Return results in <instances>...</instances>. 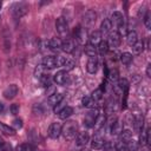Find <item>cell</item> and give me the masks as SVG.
Listing matches in <instances>:
<instances>
[{"instance_id": "cell-52", "label": "cell", "mask_w": 151, "mask_h": 151, "mask_svg": "<svg viewBox=\"0 0 151 151\" xmlns=\"http://www.w3.org/2000/svg\"><path fill=\"white\" fill-rule=\"evenodd\" d=\"M1 5H2V4H1V1H0V8H1Z\"/></svg>"}, {"instance_id": "cell-15", "label": "cell", "mask_w": 151, "mask_h": 151, "mask_svg": "<svg viewBox=\"0 0 151 151\" xmlns=\"http://www.w3.org/2000/svg\"><path fill=\"white\" fill-rule=\"evenodd\" d=\"M76 137H77V138H76V143H77L78 146H85V145L90 142V136H88V133H87L86 131L79 132Z\"/></svg>"}, {"instance_id": "cell-44", "label": "cell", "mask_w": 151, "mask_h": 151, "mask_svg": "<svg viewBox=\"0 0 151 151\" xmlns=\"http://www.w3.org/2000/svg\"><path fill=\"white\" fill-rule=\"evenodd\" d=\"M17 151H28V147L26 144H20L17 146Z\"/></svg>"}, {"instance_id": "cell-30", "label": "cell", "mask_w": 151, "mask_h": 151, "mask_svg": "<svg viewBox=\"0 0 151 151\" xmlns=\"http://www.w3.org/2000/svg\"><path fill=\"white\" fill-rule=\"evenodd\" d=\"M116 106H117L116 100H113V99L111 98V99L107 101V104H106V109H105L106 114H107V116H112V114L116 112Z\"/></svg>"}, {"instance_id": "cell-45", "label": "cell", "mask_w": 151, "mask_h": 151, "mask_svg": "<svg viewBox=\"0 0 151 151\" xmlns=\"http://www.w3.org/2000/svg\"><path fill=\"white\" fill-rule=\"evenodd\" d=\"M145 13H146V9L143 7V8H140V9L138 11V17H139V18H143V17L145 15Z\"/></svg>"}, {"instance_id": "cell-14", "label": "cell", "mask_w": 151, "mask_h": 151, "mask_svg": "<svg viewBox=\"0 0 151 151\" xmlns=\"http://www.w3.org/2000/svg\"><path fill=\"white\" fill-rule=\"evenodd\" d=\"M18 86L15 85V84H11V85H8L5 90H4V92H2V94H4V97L6 98V99H13L17 94H18Z\"/></svg>"}, {"instance_id": "cell-12", "label": "cell", "mask_w": 151, "mask_h": 151, "mask_svg": "<svg viewBox=\"0 0 151 151\" xmlns=\"http://www.w3.org/2000/svg\"><path fill=\"white\" fill-rule=\"evenodd\" d=\"M67 78H68L67 72H66L65 70H60V71H58V72L53 76V81H54L57 85H64V84H66Z\"/></svg>"}, {"instance_id": "cell-48", "label": "cell", "mask_w": 151, "mask_h": 151, "mask_svg": "<svg viewBox=\"0 0 151 151\" xmlns=\"http://www.w3.org/2000/svg\"><path fill=\"white\" fill-rule=\"evenodd\" d=\"M4 110H5V105H4L2 103H0V113H2Z\"/></svg>"}, {"instance_id": "cell-27", "label": "cell", "mask_w": 151, "mask_h": 151, "mask_svg": "<svg viewBox=\"0 0 151 151\" xmlns=\"http://www.w3.org/2000/svg\"><path fill=\"white\" fill-rule=\"evenodd\" d=\"M32 111H33V113H34L35 116H44V114L46 113V109H45V106H44L41 103L34 104L33 107H32Z\"/></svg>"}, {"instance_id": "cell-3", "label": "cell", "mask_w": 151, "mask_h": 151, "mask_svg": "<svg viewBox=\"0 0 151 151\" xmlns=\"http://www.w3.org/2000/svg\"><path fill=\"white\" fill-rule=\"evenodd\" d=\"M73 38H74V40L79 45H86V41L88 40L86 29L83 26H80V25L74 27V29H73Z\"/></svg>"}, {"instance_id": "cell-49", "label": "cell", "mask_w": 151, "mask_h": 151, "mask_svg": "<svg viewBox=\"0 0 151 151\" xmlns=\"http://www.w3.org/2000/svg\"><path fill=\"white\" fill-rule=\"evenodd\" d=\"M4 143H5V140H4V139H2L1 137H0V146H1V145H2Z\"/></svg>"}, {"instance_id": "cell-31", "label": "cell", "mask_w": 151, "mask_h": 151, "mask_svg": "<svg viewBox=\"0 0 151 151\" xmlns=\"http://www.w3.org/2000/svg\"><path fill=\"white\" fill-rule=\"evenodd\" d=\"M96 48H97V51H98V53H99L100 55L106 54V53H107V51H109L107 41H106V40H101V41L98 44V47H96Z\"/></svg>"}, {"instance_id": "cell-51", "label": "cell", "mask_w": 151, "mask_h": 151, "mask_svg": "<svg viewBox=\"0 0 151 151\" xmlns=\"http://www.w3.org/2000/svg\"><path fill=\"white\" fill-rule=\"evenodd\" d=\"M81 151H91V150H88V149H83Z\"/></svg>"}, {"instance_id": "cell-22", "label": "cell", "mask_w": 151, "mask_h": 151, "mask_svg": "<svg viewBox=\"0 0 151 151\" xmlns=\"http://www.w3.org/2000/svg\"><path fill=\"white\" fill-rule=\"evenodd\" d=\"M86 70L88 73L91 74H94L98 70V61H97V58H90L87 60V64H86Z\"/></svg>"}, {"instance_id": "cell-20", "label": "cell", "mask_w": 151, "mask_h": 151, "mask_svg": "<svg viewBox=\"0 0 151 151\" xmlns=\"http://www.w3.org/2000/svg\"><path fill=\"white\" fill-rule=\"evenodd\" d=\"M101 34H100V32L99 31H93L91 34H90V37H88V44L90 45H92V46H98V44L101 41Z\"/></svg>"}, {"instance_id": "cell-35", "label": "cell", "mask_w": 151, "mask_h": 151, "mask_svg": "<svg viewBox=\"0 0 151 151\" xmlns=\"http://www.w3.org/2000/svg\"><path fill=\"white\" fill-rule=\"evenodd\" d=\"M40 84H41V86H44V87H48V86H51V77H50V74H44L40 79Z\"/></svg>"}, {"instance_id": "cell-42", "label": "cell", "mask_w": 151, "mask_h": 151, "mask_svg": "<svg viewBox=\"0 0 151 151\" xmlns=\"http://www.w3.org/2000/svg\"><path fill=\"white\" fill-rule=\"evenodd\" d=\"M9 110H11V113L12 114H18L19 113V105L18 104H12L11 107H9Z\"/></svg>"}, {"instance_id": "cell-18", "label": "cell", "mask_w": 151, "mask_h": 151, "mask_svg": "<svg viewBox=\"0 0 151 151\" xmlns=\"http://www.w3.org/2000/svg\"><path fill=\"white\" fill-rule=\"evenodd\" d=\"M110 20H111V22H112L113 25H116L117 27H119V26H122V25L125 24L123 13H120V12H118V11H114V12L112 13V19H110Z\"/></svg>"}, {"instance_id": "cell-9", "label": "cell", "mask_w": 151, "mask_h": 151, "mask_svg": "<svg viewBox=\"0 0 151 151\" xmlns=\"http://www.w3.org/2000/svg\"><path fill=\"white\" fill-rule=\"evenodd\" d=\"M47 134L52 139H57L61 134V125L59 123H52L47 130Z\"/></svg>"}, {"instance_id": "cell-41", "label": "cell", "mask_w": 151, "mask_h": 151, "mask_svg": "<svg viewBox=\"0 0 151 151\" xmlns=\"http://www.w3.org/2000/svg\"><path fill=\"white\" fill-rule=\"evenodd\" d=\"M12 127H13L14 130L21 129V127H22V120H21L20 118H15V119L12 122Z\"/></svg>"}, {"instance_id": "cell-47", "label": "cell", "mask_w": 151, "mask_h": 151, "mask_svg": "<svg viewBox=\"0 0 151 151\" xmlns=\"http://www.w3.org/2000/svg\"><path fill=\"white\" fill-rule=\"evenodd\" d=\"M104 72H105V76L107 77V74H109V68H107V66L104 64Z\"/></svg>"}, {"instance_id": "cell-38", "label": "cell", "mask_w": 151, "mask_h": 151, "mask_svg": "<svg viewBox=\"0 0 151 151\" xmlns=\"http://www.w3.org/2000/svg\"><path fill=\"white\" fill-rule=\"evenodd\" d=\"M66 104H67V101H66V99L64 98V99H63V100H60L55 106H53V111H54L55 113H59V112H60L65 106H67Z\"/></svg>"}, {"instance_id": "cell-40", "label": "cell", "mask_w": 151, "mask_h": 151, "mask_svg": "<svg viewBox=\"0 0 151 151\" xmlns=\"http://www.w3.org/2000/svg\"><path fill=\"white\" fill-rule=\"evenodd\" d=\"M143 20H144V25L147 29H151V19H150V13L146 11L145 15L143 17Z\"/></svg>"}, {"instance_id": "cell-26", "label": "cell", "mask_w": 151, "mask_h": 151, "mask_svg": "<svg viewBox=\"0 0 151 151\" xmlns=\"http://www.w3.org/2000/svg\"><path fill=\"white\" fill-rule=\"evenodd\" d=\"M84 52L85 54L88 57V58H97V48L90 44H86L85 45V48H84Z\"/></svg>"}, {"instance_id": "cell-37", "label": "cell", "mask_w": 151, "mask_h": 151, "mask_svg": "<svg viewBox=\"0 0 151 151\" xmlns=\"http://www.w3.org/2000/svg\"><path fill=\"white\" fill-rule=\"evenodd\" d=\"M103 93H104V91H101L100 88H97V90H94V91L92 92V94H91V98L98 103V101L101 99V97H103Z\"/></svg>"}, {"instance_id": "cell-43", "label": "cell", "mask_w": 151, "mask_h": 151, "mask_svg": "<svg viewBox=\"0 0 151 151\" xmlns=\"http://www.w3.org/2000/svg\"><path fill=\"white\" fill-rule=\"evenodd\" d=\"M0 151H12V146H11V144H8V143H4L1 146H0Z\"/></svg>"}, {"instance_id": "cell-46", "label": "cell", "mask_w": 151, "mask_h": 151, "mask_svg": "<svg viewBox=\"0 0 151 151\" xmlns=\"http://www.w3.org/2000/svg\"><path fill=\"white\" fill-rule=\"evenodd\" d=\"M146 76H147L149 78L151 77V65H150V64H149L147 67H146Z\"/></svg>"}, {"instance_id": "cell-36", "label": "cell", "mask_w": 151, "mask_h": 151, "mask_svg": "<svg viewBox=\"0 0 151 151\" xmlns=\"http://www.w3.org/2000/svg\"><path fill=\"white\" fill-rule=\"evenodd\" d=\"M107 77H109V79H110L111 81H114V83H117V81H118V79H119V73H118V71H117L116 68H113V70L109 71V74H107Z\"/></svg>"}, {"instance_id": "cell-24", "label": "cell", "mask_w": 151, "mask_h": 151, "mask_svg": "<svg viewBox=\"0 0 151 151\" xmlns=\"http://www.w3.org/2000/svg\"><path fill=\"white\" fill-rule=\"evenodd\" d=\"M138 41V34L134 29H129L126 33V42L130 46H133L136 42Z\"/></svg>"}, {"instance_id": "cell-21", "label": "cell", "mask_w": 151, "mask_h": 151, "mask_svg": "<svg viewBox=\"0 0 151 151\" xmlns=\"http://www.w3.org/2000/svg\"><path fill=\"white\" fill-rule=\"evenodd\" d=\"M111 29H112V22H111V20L110 19H104V21L100 25V29H99L101 37L109 34L111 32Z\"/></svg>"}, {"instance_id": "cell-2", "label": "cell", "mask_w": 151, "mask_h": 151, "mask_svg": "<svg viewBox=\"0 0 151 151\" xmlns=\"http://www.w3.org/2000/svg\"><path fill=\"white\" fill-rule=\"evenodd\" d=\"M11 14L14 18H21L28 12V4L25 1H19V2H13L9 7Z\"/></svg>"}, {"instance_id": "cell-25", "label": "cell", "mask_w": 151, "mask_h": 151, "mask_svg": "<svg viewBox=\"0 0 151 151\" xmlns=\"http://www.w3.org/2000/svg\"><path fill=\"white\" fill-rule=\"evenodd\" d=\"M65 97H64V94L63 93H59V92H55V93H53V94H51V96H48V104L51 105V106H55L60 100H63Z\"/></svg>"}, {"instance_id": "cell-33", "label": "cell", "mask_w": 151, "mask_h": 151, "mask_svg": "<svg viewBox=\"0 0 151 151\" xmlns=\"http://www.w3.org/2000/svg\"><path fill=\"white\" fill-rule=\"evenodd\" d=\"M132 59H133V57L130 52H124V53L120 54V61L124 65H130L132 63Z\"/></svg>"}, {"instance_id": "cell-19", "label": "cell", "mask_w": 151, "mask_h": 151, "mask_svg": "<svg viewBox=\"0 0 151 151\" xmlns=\"http://www.w3.org/2000/svg\"><path fill=\"white\" fill-rule=\"evenodd\" d=\"M134 131L136 132H143V126H144V117L142 114H137L133 118V123H132Z\"/></svg>"}, {"instance_id": "cell-10", "label": "cell", "mask_w": 151, "mask_h": 151, "mask_svg": "<svg viewBox=\"0 0 151 151\" xmlns=\"http://www.w3.org/2000/svg\"><path fill=\"white\" fill-rule=\"evenodd\" d=\"M41 65H42L46 70H53V68H55V67L58 66V59H57V57H54V55H47V57H45V58L42 59Z\"/></svg>"}, {"instance_id": "cell-5", "label": "cell", "mask_w": 151, "mask_h": 151, "mask_svg": "<svg viewBox=\"0 0 151 151\" xmlns=\"http://www.w3.org/2000/svg\"><path fill=\"white\" fill-rule=\"evenodd\" d=\"M98 114H99V110H98V107H97V109H92V110H90V111L85 114V117H84V126L87 127V129L93 127L94 122H96V118L98 117Z\"/></svg>"}, {"instance_id": "cell-39", "label": "cell", "mask_w": 151, "mask_h": 151, "mask_svg": "<svg viewBox=\"0 0 151 151\" xmlns=\"http://www.w3.org/2000/svg\"><path fill=\"white\" fill-rule=\"evenodd\" d=\"M138 146H139V145L137 144V142H136V140L130 139V140L126 143V151H134Z\"/></svg>"}, {"instance_id": "cell-34", "label": "cell", "mask_w": 151, "mask_h": 151, "mask_svg": "<svg viewBox=\"0 0 151 151\" xmlns=\"http://www.w3.org/2000/svg\"><path fill=\"white\" fill-rule=\"evenodd\" d=\"M45 71H46V68H45L41 64L37 65V66H35V68H34V77H35V78H38V79H40V78L45 74Z\"/></svg>"}, {"instance_id": "cell-16", "label": "cell", "mask_w": 151, "mask_h": 151, "mask_svg": "<svg viewBox=\"0 0 151 151\" xmlns=\"http://www.w3.org/2000/svg\"><path fill=\"white\" fill-rule=\"evenodd\" d=\"M76 45H74V40L73 39H65L64 41H61V51H64L65 53H72L74 50Z\"/></svg>"}, {"instance_id": "cell-50", "label": "cell", "mask_w": 151, "mask_h": 151, "mask_svg": "<svg viewBox=\"0 0 151 151\" xmlns=\"http://www.w3.org/2000/svg\"><path fill=\"white\" fill-rule=\"evenodd\" d=\"M134 151H143V150H142V147H139V146H138V147H137Z\"/></svg>"}, {"instance_id": "cell-4", "label": "cell", "mask_w": 151, "mask_h": 151, "mask_svg": "<svg viewBox=\"0 0 151 151\" xmlns=\"http://www.w3.org/2000/svg\"><path fill=\"white\" fill-rule=\"evenodd\" d=\"M55 29L58 32V34L60 35V38H63L64 40L67 39V35H68V25H67V21L65 20V18L60 17L57 19L55 21Z\"/></svg>"}, {"instance_id": "cell-17", "label": "cell", "mask_w": 151, "mask_h": 151, "mask_svg": "<svg viewBox=\"0 0 151 151\" xmlns=\"http://www.w3.org/2000/svg\"><path fill=\"white\" fill-rule=\"evenodd\" d=\"M105 124H106V116H105L104 113H100V112H99L98 117L96 118L94 125H93L94 130H96V131H99V130H101V129H105Z\"/></svg>"}, {"instance_id": "cell-7", "label": "cell", "mask_w": 151, "mask_h": 151, "mask_svg": "<svg viewBox=\"0 0 151 151\" xmlns=\"http://www.w3.org/2000/svg\"><path fill=\"white\" fill-rule=\"evenodd\" d=\"M57 59H58V66H63L66 72L73 70L74 66H76V61L72 58H68V57H57Z\"/></svg>"}, {"instance_id": "cell-29", "label": "cell", "mask_w": 151, "mask_h": 151, "mask_svg": "<svg viewBox=\"0 0 151 151\" xmlns=\"http://www.w3.org/2000/svg\"><path fill=\"white\" fill-rule=\"evenodd\" d=\"M0 132H2L4 134H7V136H13V134H15V130H14L12 126L6 125V124H4V123H1V122H0Z\"/></svg>"}, {"instance_id": "cell-13", "label": "cell", "mask_w": 151, "mask_h": 151, "mask_svg": "<svg viewBox=\"0 0 151 151\" xmlns=\"http://www.w3.org/2000/svg\"><path fill=\"white\" fill-rule=\"evenodd\" d=\"M45 44H46L47 48L51 50L52 52H59L61 50V41L58 38H52V39L47 40Z\"/></svg>"}, {"instance_id": "cell-1", "label": "cell", "mask_w": 151, "mask_h": 151, "mask_svg": "<svg viewBox=\"0 0 151 151\" xmlns=\"http://www.w3.org/2000/svg\"><path fill=\"white\" fill-rule=\"evenodd\" d=\"M61 134L65 139L72 140L78 134V125L74 120H66V123L61 126Z\"/></svg>"}, {"instance_id": "cell-8", "label": "cell", "mask_w": 151, "mask_h": 151, "mask_svg": "<svg viewBox=\"0 0 151 151\" xmlns=\"http://www.w3.org/2000/svg\"><path fill=\"white\" fill-rule=\"evenodd\" d=\"M96 13L92 11V9H88L85 14H84V17H83V24H84V28L86 29L87 27H92L93 25H94V22H96Z\"/></svg>"}, {"instance_id": "cell-11", "label": "cell", "mask_w": 151, "mask_h": 151, "mask_svg": "<svg viewBox=\"0 0 151 151\" xmlns=\"http://www.w3.org/2000/svg\"><path fill=\"white\" fill-rule=\"evenodd\" d=\"M107 45L109 48H117L120 45V34L118 32H111L109 35V40H107Z\"/></svg>"}, {"instance_id": "cell-28", "label": "cell", "mask_w": 151, "mask_h": 151, "mask_svg": "<svg viewBox=\"0 0 151 151\" xmlns=\"http://www.w3.org/2000/svg\"><path fill=\"white\" fill-rule=\"evenodd\" d=\"M72 114H73V109H72L71 106H65V107L58 113V116H59L60 119H67V118L71 117Z\"/></svg>"}, {"instance_id": "cell-23", "label": "cell", "mask_w": 151, "mask_h": 151, "mask_svg": "<svg viewBox=\"0 0 151 151\" xmlns=\"http://www.w3.org/2000/svg\"><path fill=\"white\" fill-rule=\"evenodd\" d=\"M81 104H83V106L84 107H87V109H90V110H92V109H97V101L96 100H93L92 98H91V96H85V97H83V99H81Z\"/></svg>"}, {"instance_id": "cell-32", "label": "cell", "mask_w": 151, "mask_h": 151, "mask_svg": "<svg viewBox=\"0 0 151 151\" xmlns=\"http://www.w3.org/2000/svg\"><path fill=\"white\" fill-rule=\"evenodd\" d=\"M143 51H144V42H143L142 40H138V41L132 46V52H133V54L138 55V54H142Z\"/></svg>"}, {"instance_id": "cell-6", "label": "cell", "mask_w": 151, "mask_h": 151, "mask_svg": "<svg viewBox=\"0 0 151 151\" xmlns=\"http://www.w3.org/2000/svg\"><path fill=\"white\" fill-rule=\"evenodd\" d=\"M105 130V129H101L99 131L96 132V134L93 136L92 140H91V147L94 149V150H100L104 147V144H105V140H104V137L101 134V131Z\"/></svg>"}]
</instances>
